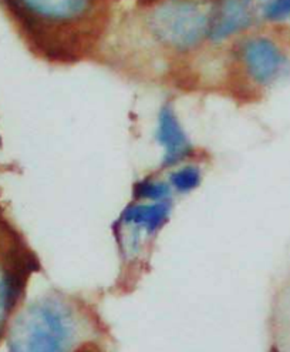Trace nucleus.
<instances>
[{"label": "nucleus", "instance_id": "f257e3e1", "mask_svg": "<svg viewBox=\"0 0 290 352\" xmlns=\"http://www.w3.org/2000/svg\"><path fill=\"white\" fill-rule=\"evenodd\" d=\"M30 47L50 62H77L107 22L106 0H3Z\"/></svg>", "mask_w": 290, "mask_h": 352}, {"label": "nucleus", "instance_id": "f03ea898", "mask_svg": "<svg viewBox=\"0 0 290 352\" xmlns=\"http://www.w3.org/2000/svg\"><path fill=\"white\" fill-rule=\"evenodd\" d=\"M95 329L86 307L47 292L16 312L5 340L8 352H80Z\"/></svg>", "mask_w": 290, "mask_h": 352}, {"label": "nucleus", "instance_id": "7ed1b4c3", "mask_svg": "<svg viewBox=\"0 0 290 352\" xmlns=\"http://www.w3.org/2000/svg\"><path fill=\"white\" fill-rule=\"evenodd\" d=\"M210 2L208 0H158L145 16V28L161 47L188 54L208 41Z\"/></svg>", "mask_w": 290, "mask_h": 352}, {"label": "nucleus", "instance_id": "20e7f679", "mask_svg": "<svg viewBox=\"0 0 290 352\" xmlns=\"http://www.w3.org/2000/svg\"><path fill=\"white\" fill-rule=\"evenodd\" d=\"M38 270L40 264L33 251L16 231L5 227L3 239H0V341L21 309L29 280Z\"/></svg>", "mask_w": 290, "mask_h": 352}, {"label": "nucleus", "instance_id": "39448f33", "mask_svg": "<svg viewBox=\"0 0 290 352\" xmlns=\"http://www.w3.org/2000/svg\"><path fill=\"white\" fill-rule=\"evenodd\" d=\"M235 62L245 80L256 89H267L290 73V53L266 34L249 36L238 45Z\"/></svg>", "mask_w": 290, "mask_h": 352}, {"label": "nucleus", "instance_id": "423d86ee", "mask_svg": "<svg viewBox=\"0 0 290 352\" xmlns=\"http://www.w3.org/2000/svg\"><path fill=\"white\" fill-rule=\"evenodd\" d=\"M171 201L145 203L135 201L124 208L115 224V236L125 261L138 257L144 240L157 236L169 221Z\"/></svg>", "mask_w": 290, "mask_h": 352}, {"label": "nucleus", "instance_id": "0eeeda50", "mask_svg": "<svg viewBox=\"0 0 290 352\" xmlns=\"http://www.w3.org/2000/svg\"><path fill=\"white\" fill-rule=\"evenodd\" d=\"M258 16L256 0H210L208 41L222 43L254 26Z\"/></svg>", "mask_w": 290, "mask_h": 352}, {"label": "nucleus", "instance_id": "6e6552de", "mask_svg": "<svg viewBox=\"0 0 290 352\" xmlns=\"http://www.w3.org/2000/svg\"><path fill=\"white\" fill-rule=\"evenodd\" d=\"M156 139L162 147V167H173L185 162L193 151L189 137L171 104H165L158 113Z\"/></svg>", "mask_w": 290, "mask_h": 352}, {"label": "nucleus", "instance_id": "1a4fd4ad", "mask_svg": "<svg viewBox=\"0 0 290 352\" xmlns=\"http://www.w3.org/2000/svg\"><path fill=\"white\" fill-rule=\"evenodd\" d=\"M132 194L135 201L161 203L171 201L172 188L169 183L154 179H144L134 186Z\"/></svg>", "mask_w": 290, "mask_h": 352}, {"label": "nucleus", "instance_id": "9d476101", "mask_svg": "<svg viewBox=\"0 0 290 352\" xmlns=\"http://www.w3.org/2000/svg\"><path fill=\"white\" fill-rule=\"evenodd\" d=\"M202 182L201 170L197 166L186 164L178 167L176 171L169 174V186L173 191L180 194H188L200 187Z\"/></svg>", "mask_w": 290, "mask_h": 352}, {"label": "nucleus", "instance_id": "9b49d317", "mask_svg": "<svg viewBox=\"0 0 290 352\" xmlns=\"http://www.w3.org/2000/svg\"><path fill=\"white\" fill-rule=\"evenodd\" d=\"M258 16L272 25L290 23V0H256Z\"/></svg>", "mask_w": 290, "mask_h": 352}, {"label": "nucleus", "instance_id": "f8f14e48", "mask_svg": "<svg viewBox=\"0 0 290 352\" xmlns=\"http://www.w3.org/2000/svg\"><path fill=\"white\" fill-rule=\"evenodd\" d=\"M80 352H100V349L94 345H86L84 348L80 349Z\"/></svg>", "mask_w": 290, "mask_h": 352}, {"label": "nucleus", "instance_id": "ddd939ff", "mask_svg": "<svg viewBox=\"0 0 290 352\" xmlns=\"http://www.w3.org/2000/svg\"><path fill=\"white\" fill-rule=\"evenodd\" d=\"M143 2H147V3L151 2V3H152V2H156V0H143ZM157 2H158V0H157Z\"/></svg>", "mask_w": 290, "mask_h": 352}]
</instances>
